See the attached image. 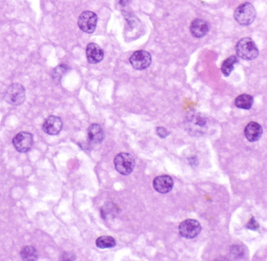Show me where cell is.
Wrapping results in <instances>:
<instances>
[{
    "label": "cell",
    "instance_id": "obj_17",
    "mask_svg": "<svg viewBox=\"0 0 267 261\" xmlns=\"http://www.w3.org/2000/svg\"><path fill=\"white\" fill-rule=\"evenodd\" d=\"M21 258L24 261H36L38 258L37 250L33 246H24L20 252Z\"/></svg>",
    "mask_w": 267,
    "mask_h": 261
},
{
    "label": "cell",
    "instance_id": "obj_1",
    "mask_svg": "<svg viewBox=\"0 0 267 261\" xmlns=\"http://www.w3.org/2000/svg\"><path fill=\"white\" fill-rule=\"evenodd\" d=\"M185 125L189 134L193 136H202L208 130L206 118L197 112H191L187 115L185 119Z\"/></svg>",
    "mask_w": 267,
    "mask_h": 261
},
{
    "label": "cell",
    "instance_id": "obj_11",
    "mask_svg": "<svg viewBox=\"0 0 267 261\" xmlns=\"http://www.w3.org/2000/svg\"><path fill=\"white\" fill-rule=\"evenodd\" d=\"M63 123L57 116L51 115L43 123L42 130L48 135H57L62 130Z\"/></svg>",
    "mask_w": 267,
    "mask_h": 261
},
{
    "label": "cell",
    "instance_id": "obj_12",
    "mask_svg": "<svg viewBox=\"0 0 267 261\" xmlns=\"http://www.w3.org/2000/svg\"><path fill=\"white\" fill-rule=\"evenodd\" d=\"M86 56L90 64L96 65L103 61L104 53L99 45L95 43H89L86 48Z\"/></svg>",
    "mask_w": 267,
    "mask_h": 261
},
{
    "label": "cell",
    "instance_id": "obj_24",
    "mask_svg": "<svg viewBox=\"0 0 267 261\" xmlns=\"http://www.w3.org/2000/svg\"><path fill=\"white\" fill-rule=\"evenodd\" d=\"M119 4L122 6H126L129 2H131V0H119Z\"/></svg>",
    "mask_w": 267,
    "mask_h": 261
},
{
    "label": "cell",
    "instance_id": "obj_3",
    "mask_svg": "<svg viewBox=\"0 0 267 261\" xmlns=\"http://www.w3.org/2000/svg\"><path fill=\"white\" fill-rule=\"evenodd\" d=\"M4 100L11 106H19L25 100V89L18 83L10 84L4 92Z\"/></svg>",
    "mask_w": 267,
    "mask_h": 261
},
{
    "label": "cell",
    "instance_id": "obj_4",
    "mask_svg": "<svg viewBox=\"0 0 267 261\" xmlns=\"http://www.w3.org/2000/svg\"><path fill=\"white\" fill-rule=\"evenodd\" d=\"M234 18L241 25H249L256 18V10L250 2L241 4L235 10Z\"/></svg>",
    "mask_w": 267,
    "mask_h": 261
},
{
    "label": "cell",
    "instance_id": "obj_22",
    "mask_svg": "<svg viewBox=\"0 0 267 261\" xmlns=\"http://www.w3.org/2000/svg\"><path fill=\"white\" fill-rule=\"evenodd\" d=\"M246 227L249 230H257L258 229L260 228V225L258 223L257 221L255 219V218L252 217V219L249 221Z\"/></svg>",
    "mask_w": 267,
    "mask_h": 261
},
{
    "label": "cell",
    "instance_id": "obj_14",
    "mask_svg": "<svg viewBox=\"0 0 267 261\" xmlns=\"http://www.w3.org/2000/svg\"><path fill=\"white\" fill-rule=\"evenodd\" d=\"M244 134L249 141L255 142L260 140L263 135V128L259 123L252 122V123H248L245 127Z\"/></svg>",
    "mask_w": 267,
    "mask_h": 261
},
{
    "label": "cell",
    "instance_id": "obj_23",
    "mask_svg": "<svg viewBox=\"0 0 267 261\" xmlns=\"http://www.w3.org/2000/svg\"><path fill=\"white\" fill-rule=\"evenodd\" d=\"M157 133H158V136H160L161 138H166L170 134V132H168L167 130L162 127L157 128Z\"/></svg>",
    "mask_w": 267,
    "mask_h": 261
},
{
    "label": "cell",
    "instance_id": "obj_16",
    "mask_svg": "<svg viewBox=\"0 0 267 261\" xmlns=\"http://www.w3.org/2000/svg\"><path fill=\"white\" fill-rule=\"evenodd\" d=\"M254 104V98L251 95L243 94L236 98L235 105L240 109L250 110Z\"/></svg>",
    "mask_w": 267,
    "mask_h": 261
},
{
    "label": "cell",
    "instance_id": "obj_6",
    "mask_svg": "<svg viewBox=\"0 0 267 261\" xmlns=\"http://www.w3.org/2000/svg\"><path fill=\"white\" fill-rule=\"evenodd\" d=\"M98 17L94 12L86 10L79 16L78 26L86 33H92L96 30Z\"/></svg>",
    "mask_w": 267,
    "mask_h": 261
},
{
    "label": "cell",
    "instance_id": "obj_2",
    "mask_svg": "<svg viewBox=\"0 0 267 261\" xmlns=\"http://www.w3.org/2000/svg\"><path fill=\"white\" fill-rule=\"evenodd\" d=\"M236 50L239 57L246 61H252L259 56V49L256 42L250 37L240 40L236 45Z\"/></svg>",
    "mask_w": 267,
    "mask_h": 261
},
{
    "label": "cell",
    "instance_id": "obj_7",
    "mask_svg": "<svg viewBox=\"0 0 267 261\" xmlns=\"http://www.w3.org/2000/svg\"><path fill=\"white\" fill-rule=\"evenodd\" d=\"M201 232V226L198 221L194 219H187L183 221L179 226V233L181 236L187 239L197 238Z\"/></svg>",
    "mask_w": 267,
    "mask_h": 261
},
{
    "label": "cell",
    "instance_id": "obj_20",
    "mask_svg": "<svg viewBox=\"0 0 267 261\" xmlns=\"http://www.w3.org/2000/svg\"><path fill=\"white\" fill-rule=\"evenodd\" d=\"M70 68L68 65H61L59 66L56 67L52 72V78L54 80L55 82L59 83L61 81L64 75L69 70Z\"/></svg>",
    "mask_w": 267,
    "mask_h": 261
},
{
    "label": "cell",
    "instance_id": "obj_10",
    "mask_svg": "<svg viewBox=\"0 0 267 261\" xmlns=\"http://www.w3.org/2000/svg\"><path fill=\"white\" fill-rule=\"evenodd\" d=\"M174 179L167 175H159L154 178L153 187L154 190L161 194H167L174 188Z\"/></svg>",
    "mask_w": 267,
    "mask_h": 261
},
{
    "label": "cell",
    "instance_id": "obj_9",
    "mask_svg": "<svg viewBox=\"0 0 267 261\" xmlns=\"http://www.w3.org/2000/svg\"><path fill=\"white\" fill-rule=\"evenodd\" d=\"M16 150L21 153L29 152L33 146V136L28 132H20L12 140Z\"/></svg>",
    "mask_w": 267,
    "mask_h": 261
},
{
    "label": "cell",
    "instance_id": "obj_18",
    "mask_svg": "<svg viewBox=\"0 0 267 261\" xmlns=\"http://www.w3.org/2000/svg\"><path fill=\"white\" fill-rule=\"evenodd\" d=\"M238 58L236 56H231L228 57L223 62L222 66H221V71H222L223 74L225 75L226 77L230 76L232 70L234 69L235 65L236 63H238Z\"/></svg>",
    "mask_w": 267,
    "mask_h": 261
},
{
    "label": "cell",
    "instance_id": "obj_15",
    "mask_svg": "<svg viewBox=\"0 0 267 261\" xmlns=\"http://www.w3.org/2000/svg\"><path fill=\"white\" fill-rule=\"evenodd\" d=\"M88 135L90 142L93 144H100L104 139V132L102 127L96 123L88 127Z\"/></svg>",
    "mask_w": 267,
    "mask_h": 261
},
{
    "label": "cell",
    "instance_id": "obj_19",
    "mask_svg": "<svg viewBox=\"0 0 267 261\" xmlns=\"http://www.w3.org/2000/svg\"><path fill=\"white\" fill-rule=\"evenodd\" d=\"M96 245L99 249H101V250L111 249L116 246V241L112 237L102 236L97 238Z\"/></svg>",
    "mask_w": 267,
    "mask_h": 261
},
{
    "label": "cell",
    "instance_id": "obj_5",
    "mask_svg": "<svg viewBox=\"0 0 267 261\" xmlns=\"http://www.w3.org/2000/svg\"><path fill=\"white\" fill-rule=\"evenodd\" d=\"M115 168L123 175H128L133 172L135 167V160L131 154L121 152L118 154L114 159Z\"/></svg>",
    "mask_w": 267,
    "mask_h": 261
},
{
    "label": "cell",
    "instance_id": "obj_8",
    "mask_svg": "<svg viewBox=\"0 0 267 261\" xmlns=\"http://www.w3.org/2000/svg\"><path fill=\"white\" fill-rule=\"evenodd\" d=\"M152 62V57L147 51H136L130 57V63L135 70H144L149 68Z\"/></svg>",
    "mask_w": 267,
    "mask_h": 261
},
{
    "label": "cell",
    "instance_id": "obj_21",
    "mask_svg": "<svg viewBox=\"0 0 267 261\" xmlns=\"http://www.w3.org/2000/svg\"><path fill=\"white\" fill-rule=\"evenodd\" d=\"M231 252H232V255L234 256L236 258H242L244 255L242 247L239 246H232Z\"/></svg>",
    "mask_w": 267,
    "mask_h": 261
},
{
    "label": "cell",
    "instance_id": "obj_13",
    "mask_svg": "<svg viewBox=\"0 0 267 261\" xmlns=\"http://www.w3.org/2000/svg\"><path fill=\"white\" fill-rule=\"evenodd\" d=\"M209 30V24L201 18L193 20L190 25V32L192 35L196 38L205 37Z\"/></svg>",
    "mask_w": 267,
    "mask_h": 261
}]
</instances>
